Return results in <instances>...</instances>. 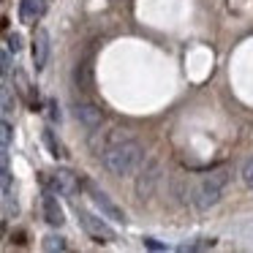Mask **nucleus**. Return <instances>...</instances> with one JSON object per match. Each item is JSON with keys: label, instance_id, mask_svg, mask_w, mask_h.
Masks as SVG:
<instances>
[{"label": "nucleus", "instance_id": "aec40b11", "mask_svg": "<svg viewBox=\"0 0 253 253\" xmlns=\"http://www.w3.org/2000/svg\"><path fill=\"white\" fill-rule=\"evenodd\" d=\"M8 49H11V52H19V49H22V36H19V33H11V36H8Z\"/></svg>", "mask_w": 253, "mask_h": 253}, {"label": "nucleus", "instance_id": "a878e982", "mask_svg": "<svg viewBox=\"0 0 253 253\" xmlns=\"http://www.w3.org/2000/svg\"><path fill=\"white\" fill-rule=\"evenodd\" d=\"M0 237H3V220H0Z\"/></svg>", "mask_w": 253, "mask_h": 253}, {"label": "nucleus", "instance_id": "6ab92c4d", "mask_svg": "<svg viewBox=\"0 0 253 253\" xmlns=\"http://www.w3.org/2000/svg\"><path fill=\"white\" fill-rule=\"evenodd\" d=\"M0 74L6 77V74H11V57H8V52L0 49Z\"/></svg>", "mask_w": 253, "mask_h": 253}, {"label": "nucleus", "instance_id": "2eb2a0df", "mask_svg": "<svg viewBox=\"0 0 253 253\" xmlns=\"http://www.w3.org/2000/svg\"><path fill=\"white\" fill-rule=\"evenodd\" d=\"M0 112H6V115L14 112V93L8 87H0Z\"/></svg>", "mask_w": 253, "mask_h": 253}, {"label": "nucleus", "instance_id": "5701e85b", "mask_svg": "<svg viewBox=\"0 0 253 253\" xmlns=\"http://www.w3.org/2000/svg\"><path fill=\"white\" fill-rule=\"evenodd\" d=\"M6 212H8V215H17V199L6 196Z\"/></svg>", "mask_w": 253, "mask_h": 253}, {"label": "nucleus", "instance_id": "9d476101", "mask_svg": "<svg viewBox=\"0 0 253 253\" xmlns=\"http://www.w3.org/2000/svg\"><path fill=\"white\" fill-rule=\"evenodd\" d=\"M44 220L49 226H63V210H60V204H57V199L55 196H49V193H46L44 196Z\"/></svg>", "mask_w": 253, "mask_h": 253}, {"label": "nucleus", "instance_id": "f8f14e48", "mask_svg": "<svg viewBox=\"0 0 253 253\" xmlns=\"http://www.w3.org/2000/svg\"><path fill=\"white\" fill-rule=\"evenodd\" d=\"M44 144L49 147V153L55 155V158H63V155H66L63 153V144L57 142V136H55V131H49V128L44 131Z\"/></svg>", "mask_w": 253, "mask_h": 253}, {"label": "nucleus", "instance_id": "393cba45", "mask_svg": "<svg viewBox=\"0 0 253 253\" xmlns=\"http://www.w3.org/2000/svg\"><path fill=\"white\" fill-rule=\"evenodd\" d=\"M6 28H8V19H0V33H3Z\"/></svg>", "mask_w": 253, "mask_h": 253}, {"label": "nucleus", "instance_id": "423d86ee", "mask_svg": "<svg viewBox=\"0 0 253 253\" xmlns=\"http://www.w3.org/2000/svg\"><path fill=\"white\" fill-rule=\"evenodd\" d=\"M44 182L52 188V191L63 193V196H68V199L77 196V193H79V177L74 174L71 169H57L55 174L49 177V180L44 177Z\"/></svg>", "mask_w": 253, "mask_h": 253}, {"label": "nucleus", "instance_id": "f03ea898", "mask_svg": "<svg viewBox=\"0 0 253 253\" xmlns=\"http://www.w3.org/2000/svg\"><path fill=\"white\" fill-rule=\"evenodd\" d=\"M226 185H229V169H218V171H212V174H207L191 191L193 207L202 210V212H204V210H210V207H215V204L220 202V196H223Z\"/></svg>", "mask_w": 253, "mask_h": 253}, {"label": "nucleus", "instance_id": "4468645a", "mask_svg": "<svg viewBox=\"0 0 253 253\" xmlns=\"http://www.w3.org/2000/svg\"><path fill=\"white\" fill-rule=\"evenodd\" d=\"M14 82H17V90L25 95V98L33 101V87H30V82H28V77H25V71H19V68H17V71H14Z\"/></svg>", "mask_w": 253, "mask_h": 253}, {"label": "nucleus", "instance_id": "412c9836", "mask_svg": "<svg viewBox=\"0 0 253 253\" xmlns=\"http://www.w3.org/2000/svg\"><path fill=\"white\" fill-rule=\"evenodd\" d=\"M144 248H150V251H166L164 242H155L153 237H144Z\"/></svg>", "mask_w": 253, "mask_h": 253}, {"label": "nucleus", "instance_id": "7ed1b4c3", "mask_svg": "<svg viewBox=\"0 0 253 253\" xmlns=\"http://www.w3.org/2000/svg\"><path fill=\"white\" fill-rule=\"evenodd\" d=\"M84 188H87L90 199H93V204L101 210V215H104V218H112V220H117V223H126V220H128V218H126V210L117 207V204L112 202V199L106 196L101 188H95L93 182H84Z\"/></svg>", "mask_w": 253, "mask_h": 253}, {"label": "nucleus", "instance_id": "4be33fe9", "mask_svg": "<svg viewBox=\"0 0 253 253\" xmlns=\"http://www.w3.org/2000/svg\"><path fill=\"white\" fill-rule=\"evenodd\" d=\"M46 109H49V117H52V120H60V112H57V101H55V98L46 104Z\"/></svg>", "mask_w": 253, "mask_h": 253}, {"label": "nucleus", "instance_id": "bb28decb", "mask_svg": "<svg viewBox=\"0 0 253 253\" xmlns=\"http://www.w3.org/2000/svg\"><path fill=\"white\" fill-rule=\"evenodd\" d=\"M115 3H120V0H115Z\"/></svg>", "mask_w": 253, "mask_h": 253}, {"label": "nucleus", "instance_id": "9b49d317", "mask_svg": "<svg viewBox=\"0 0 253 253\" xmlns=\"http://www.w3.org/2000/svg\"><path fill=\"white\" fill-rule=\"evenodd\" d=\"M74 79H77L79 90H84V93H87V90L93 87V74H90V66H87V63L77 66V74H74Z\"/></svg>", "mask_w": 253, "mask_h": 253}, {"label": "nucleus", "instance_id": "f3484780", "mask_svg": "<svg viewBox=\"0 0 253 253\" xmlns=\"http://www.w3.org/2000/svg\"><path fill=\"white\" fill-rule=\"evenodd\" d=\"M8 155L6 153H0V188H6L8 185Z\"/></svg>", "mask_w": 253, "mask_h": 253}, {"label": "nucleus", "instance_id": "f257e3e1", "mask_svg": "<svg viewBox=\"0 0 253 253\" xmlns=\"http://www.w3.org/2000/svg\"><path fill=\"white\" fill-rule=\"evenodd\" d=\"M144 161V147L136 142V139H120V142L109 144V147L101 150V164L109 174L115 177H128L142 166Z\"/></svg>", "mask_w": 253, "mask_h": 253}, {"label": "nucleus", "instance_id": "b1692460", "mask_svg": "<svg viewBox=\"0 0 253 253\" xmlns=\"http://www.w3.org/2000/svg\"><path fill=\"white\" fill-rule=\"evenodd\" d=\"M25 237H28V234H25L22 229H17V231H14V234H11V240L17 242V245H25V242H28V240H25Z\"/></svg>", "mask_w": 253, "mask_h": 253}, {"label": "nucleus", "instance_id": "6e6552de", "mask_svg": "<svg viewBox=\"0 0 253 253\" xmlns=\"http://www.w3.org/2000/svg\"><path fill=\"white\" fill-rule=\"evenodd\" d=\"M46 60H49V33L44 28L36 30L33 36V63H36V71H44Z\"/></svg>", "mask_w": 253, "mask_h": 253}, {"label": "nucleus", "instance_id": "39448f33", "mask_svg": "<svg viewBox=\"0 0 253 253\" xmlns=\"http://www.w3.org/2000/svg\"><path fill=\"white\" fill-rule=\"evenodd\" d=\"M74 117L79 120V126L84 131H98L101 123H104V112L95 104H90V101H77L74 104Z\"/></svg>", "mask_w": 253, "mask_h": 253}, {"label": "nucleus", "instance_id": "1a4fd4ad", "mask_svg": "<svg viewBox=\"0 0 253 253\" xmlns=\"http://www.w3.org/2000/svg\"><path fill=\"white\" fill-rule=\"evenodd\" d=\"M44 14H46V0H22V6H19L22 22H39Z\"/></svg>", "mask_w": 253, "mask_h": 253}, {"label": "nucleus", "instance_id": "dca6fc26", "mask_svg": "<svg viewBox=\"0 0 253 253\" xmlns=\"http://www.w3.org/2000/svg\"><path fill=\"white\" fill-rule=\"evenodd\" d=\"M11 139H14V128L6 120H0V147H8Z\"/></svg>", "mask_w": 253, "mask_h": 253}, {"label": "nucleus", "instance_id": "a211bd4d", "mask_svg": "<svg viewBox=\"0 0 253 253\" xmlns=\"http://www.w3.org/2000/svg\"><path fill=\"white\" fill-rule=\"evenodd\" d=\"M242 182H245L248 188H253V158L242 166Z\"/></svg>", "mask_w": 253, "mask_h": 253}, {"label": "nucleus", "instance_id": "20e7f679", "mask_svg": "<svg viewBox=\"0 0 253 253\" xmlns=\"http://www.w3.org/2000/svg\"><path fill=\"white\" fill-rule=\"evenodd\" d=\"M77 215H79V223L84 226V231H87L93 240H98V242L115 240V231H112V226L106 223L104 218H98V215H93V212H84V210H77Z\"/></svg>", "mask_w": 253, "mask_h": 253}, {"label": "nucleus", "instance_id": "0eeeda50", "mask_svg": "<svg viewBox=\"0 0 253 253\" xmlns=\"http://www.w3.org/2000/svg\"><path fill=\"white\" fill-rule=\"evenodd\" d=\"M158 182H161V164H158V161H150V164L142 169L139 180H136V196H139V199L153 196Z\"/></svg>", "mask_w": 253, "mask_h": 253}, {"label": "nucleus", "instance_id": "ddd939ff", "mask_svg": "<svg viewBox=\"0 0 253 253\" xmlns=\"http://www.w3.org/2000/svg\"><path fill=\"white\" fill-rule=\"evenodd\" d=\"M41 245H44V251H66L68 242H66V237H60V234H46Z\"/></svg>", "mask_w": 253, "mask_h": 253}]
</instances>
